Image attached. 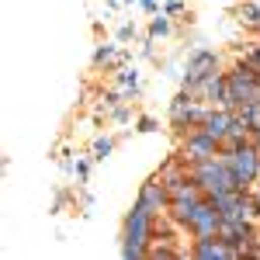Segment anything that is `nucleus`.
Instances as JSON below:
<instances>
[{
	"mask_svg": "<svg viewBox=\"0 0 260 260\" xmlns=\"http://www.w3.org/2000/svg\"><path fill=\"white\" fill-rule=\"evenodd\" d=\"M136 39V24H121L118 28V42H132Z\"/></svg>",
	"mask_w": 260,
	"mask_h": 260,
	"instance_id": "412c9836",
	"label": "nucleus"
},
{
	"mask_svg": "<svg viewBox=\"0 0 260 260\" xmlns=\"http://www.w3.org/2000/svg\"><path fill=\"white\" fill-rule=\"evenodd\" d=\"M177 153L187 163H198V160H208V156H219V142L212 139L205 128H194V132H187V136L180 139Z\"/></svg>",
	"mask_w": 260,
	"mask_h": 260,
	"instance_id": "423d86ee",
	"label": "nucleus"
},
{
	"mask_svg": "<svg viewBox=\"0 0 260 260\" xmlns=\"http://www.w3.org/2000/svg\"><path fill=\"white\" fill-rule=\"evenodd\" d=\"M187 11V0H163V14H170V18H180Z\"/></svg>",
	"mask_w": 260,
	"mask_h": 260,
	"instance_id": "f3484780",
	"label": "nucleus"
},
{
	"mask_svg": "<svg viewBox=\"0 0 260 260\" xmlns=\"http://www.w3.org/2000/svg\"><path fill=\"white\" fill-rule=\"evenodd\" d=\"M160 128V121L153 118V115H142L139 121H136V132H142V136H149V132H156Z\"/></svg>",
	"mask_w": 260,
	"mask_h": 260,
	"instance_id": "a211bd4d",
	"label": "nucleus"
},
{
	"mask_svg": "<svg viewBox=\"0 0 260 260\" xmlns=\"http://www.w3.org/2000/svg\"><path fill=\"white\" fill-rule=\"evenodd\" d=\"M136 201H142L156 219H163V215H167V208H170V191H167V184L153 174V177L139 187V198H136Z\"/></svg>",
	"mask_w": 260,
	"mask_h": 260,
	"instance_id": "6e6552de",
	"label": "nucleus"
},
{
	"mask_svg": "<svg viewBox=\"0 0 260 260\" xmlns=\"http://www.w3.org/2000/svg\"><path fill=\"white\" fill-rule=\"evenodd\" d=\"M208 111H212V104L208 101L194 98L191 90H180L177 98L170 101V132L177 136V139H184L187 132H194V128H201L205 125V118H208Z\"/></svg>",
	"mask_w": 260,
	"mask_h": 260,
	"instance_id": "f03ea898",
	"label": "nucleus"
},
{
	"mask_svg": "<svg viewBox=\"0 0 260 260\" xmlns=\"http://www.w3.org/2000/svg\"><path fill=\"white\" fill-rule=\"evenodd\" d=\"M225 80H229V90H225L219 108L236 111V108H243L246 101H253L260 94V70H253L250 62H243V59H236L225 70Z\"/></svg>",
	"mask_w": 260,
	"mask_h": 260,
	"instance_id": "7ed1b4c3",
	"label": "nucleus"
},
{
	"mask_svg": "<svg viewBox=\"0 0 260 260\" xmlns=\"http://www.w3.org/2000/svg\"><path fill=\"white\" fill-rule=\"evenodd\" d=\"M125 59H128V52L118 49L115 42H104L94 49V70H118V66H125Z\"/></svg>",
	"mask_w": 260,
	"mask_h": 260,
	"instance_id": "9b49d317",
	"label": "nucleus"
},
{
	"mask_svg": "<svg viewBox=\"0 0 260 260\" xmlns=\"http://www.w3.org/2000/svg\"><path fill=\"white\" fill-rule=\"evenodd\" d=\"M128 118H132V111H128L125 104H118V108H111V121H115V125H125Z\"/></svg>",
	"mask_w": 260,
	"mask_h": 260,
	"instance_id": "aec40b11",
	"label": "nucleus"
},
{
	"mask_svg": "<svg viewBox=\"0 0 260 260\" xmlns=\"http://www.w3.org/2000/svg\"><path fill=\"white\" fill-rule=\"evenodd\" d=\"M236 21H240L243 28H250V31H257L260 35V4H253V0H243V4H236Z\"/></svg>",
	"mask_w": 260,
	"mask_h": 260,
	"instance_id": "ddd939ff",
	"label": "nucleus"
},
{
	"mask_svg": "<svg viewBox=\"0 0 260 260\" xmlns=\"http://www.w3.org/2000/svg\"><path fill=\"white\" fill-rule=\"evenodd\" d=\"M73 174H77V180H80V184H87V180H90V163L83 160V156H77V163H73Z\"/></svg>",
	"mask_w": 260,
	"mask_h": 260,
	"instance_id": "6ab92c4d",
	"label": "nucleus"
},
{
	"mask_svg": "<svg viewBox=\"0 0 260 260\" xmlns=\"http://www.w3.org/2000/svg\"><path fill=\"white\" fill-rule=\"evenodd\" d=\"M219 222H222L219 208H215L208 198H201L198 205H194V212H191V219H187V225H184V229H187L191 236H215Z\"/></svg>",
	"mask_w": 260,
	"mask_h": 260,
	"instance_id": "0eeeda50",
	"label": "nucleus"
},
{
	"mask_svg": "<svg viewBox=\"0 0 260 260\" xmlns=\"http://www.w3.org/2000/svg\"><path fill=\"white\" fill-rule=\"evenodd\" d=\"M139 7L146 14H156V0H139Z\"/></svg>",
	"mask_w": 260,
	"mask_h": 260,
	"instance_id": "4be33fe9",
	"label": "nucleus"
},
{
	"mask_svg": "<svg viewBox=\"0 0 260 260\" xmlns=\"http://www.w3.org/2000/svg\"><path fill=\"white\" fill-rule=\"evenodd\" d=\"M125 4H136V0H125Z\"/></svg>",
	"mask_w": 260,
	"mask_h": 260,
	"instance_id": "5701e85b",
	"label": "nucleus"
},
{
	"mask_svg": "<svg viewBox=\"0 0 260 260\" xmlns=\"http://www.w3.org/2000/svg\"><path fill=\"white\" fill-rule=\"evenodd\" d=\"M153 229H156V215L142 201H132V208L125 212V225H121V257L125 260L146 257L149 243H153Z\"/></svg>",
	"mask_w": 260,
	"mask_h": 260,
	"instance_id": "f257e3e1",
	"label": "nucleus"
},
{
	"mask_svg": "<svg viewBox=\"0 0 260 260\" xmlns=\"http://www.w3.org/2000/svg\"><path fill=\"white\" fill-rule=\"evenodd\" d=\"M229 125H233V111L229 108H219V104H212V111H208V118H205V132L212 136L215 142L225 139V132H229Z\"/></svg>",
	"mask_w": 260,
	"mask_h": 260,
	"instance_id": "9d476101",
	"label": "nucleus"
},
{
	"mask_svg": "<svg viewBox=\"0 0 260 260\" xmlns=\"http://www.w3.org/2000/svg\"><path fill=\"white\" fill-rule=\"evenodd\" d=\"M222 156L229 160L233 174H236V180H240V187H250V191H253V184H257V177H260V149L257 146L246 142L243 149H236V153H222Z\"/></svg>",
	"mask_w": 260,
	"mask_h": 260,
	"instance_id": "39448f33",
	"label": "nucleus"
},
{
	"mask_svg": "<svg viewBox=\"0 0 260 260\" xmlns=\"http://www.w3.org/2000/svg\"><path fill=\"white\" fill-rule=\"evenodd\" d=\"M170 31H174V24H170V14H156V18L149 21V35H153V39H167V35H170Z\"/></svg>",
	"mask_w": 260,
	"mask_h": 260,
	"instance_id": "dca6fc26",
	"label": "nucleus"
},
{
	"mask_svg": "<svg viewBox=\"0 0 260 260\" xmlns=\"http://www.w3.org/2000/svg\"><path fill=\"white\" fill-rule=\"evenodd\" d=\"M225 90H229V80H225V70H215L212 77H205V80L198 83L194 98L208 101V104H222V98H225Z\"/></svg>",
	"mask_w": 260,
	"mask_h": 260,
	"instance_id": "1a4fd4ad",
	"label": "nucleus"
},
{
	"mask_svg": "<svg viewBox=\"0 0 260 260\" xmlns=\"http://www.w3.org/2000/svg\"><path fill=\"white\" fill-rule=\"evenodd\" d=\"M115 83H118V90L125 98H136L139 94V70L136 66H118L115 70Z\"/></svg>",
	"mask_w": 260,
	"mask_h": 260,
	"instance_id": "f8f14e48",
	"label": "nucleus"
},
{
	"mask_svg": "<svg viewBox=\"0 0 260 260\" xmlns=\"http://www.w3.org/2000/svg\"><path fill=\"white\" fill-rule=\"evenodd\" d=\"M194 205H198V201H191V198H174V201H170V208H167V215L177 222V225H187L191 212H194Z\"/></svg>",
	"mask_w": 260,
	"mask_h": 260,
	"instance_id": "4468645a",
	"label": "nucleus"
},
{
	"mask_svg": "<svg viewBox=\"0 0 260 260\" xmlns=\"http://www.w3.org/2000/svg\"><path fill=\"white\" fill-rule=\"evenodd\" d=\"M215 70H222V56L215 49H194L187 56V66H184V77H180V90H198V83L205 77H212Z\"/></svg>",
	"mask_w": 260,
	"mask_h": 260,
	"instance_id": "20e7f679",
	"label": "nucleus"
},
{
	"mask_svg": "<svg viewBox=\"0 0 260 260\" xmlns=\"http://www.w3.org/2000/svg\"><path fill=\"white\" fill-rule=\"evenodd\" d=\"M111 153H115V139H111V136H98V139H94V146H90V160L104 163Z\"/></svg>",
	"mask_w": 260,
	"mask_h": 260,
	"instance_id": "2eb2a0df",
	"label": "nucleus"
}]
</instances>
